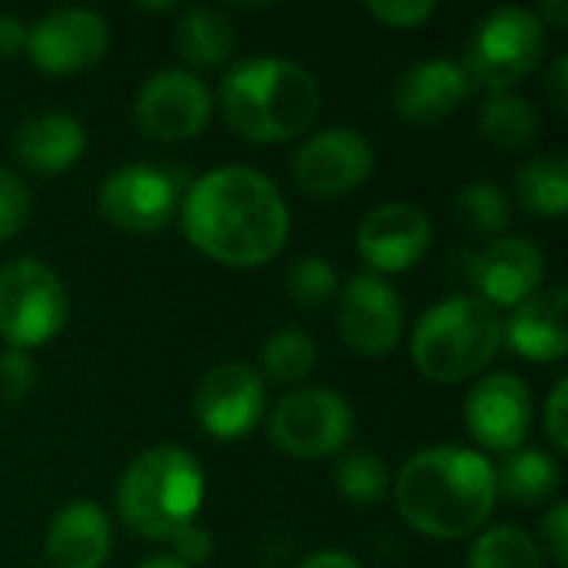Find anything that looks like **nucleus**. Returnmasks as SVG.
I'll use <instances>...</instances> for the list:
<instances>
[{"instance_id": "obj_1", "label": "nucleus", "mask_w": 568, "mask_h": 568, "mask_svg": "<svg viewBox=\"0 0 568 568\" xmlns=\"http://www.w3.org/2000/svg\"><path fill=\"white\" fill-rule=\"evenodd\" d=\"M183 233L210 260L236 270L270 263L290 236V210L270 176L223 166L200 176L183 200Z\"/></svg>"}, {"instance_id": "obj_2", "label": "nucleus", "mask_w": 568, "mask_h": 568, "mask_svg": "<svg viewBox=\"0 0 568 568\" xmlns=\"http://www.w3.org/2000/svg\"><path fill=\"white\" fill-rule=\"evenodd\" d=\"M393 499L403 523L419 536L466 539L479 532L496 509V466L473 449L433 446L399 469Z\"/></svg>"}, {"instance_id": "obj_3", "label": "nucleus", "mask_w": 568, "mask_h": 568, "mask_svg": "<svg viewBox=\"0 0 568 568\" xmlns=\"http://www.w3.org/2000/svg\"><path fill=\"white\" fill-rule=\"evenodd\" d=\"M226 126L253 143H283L306 133L320 116L316 77L283 57H250L220 83Z\"/></svg>"}, {"instance_id": "obj_4", "label": "nucleus", "mask_w": 568, "mask_h": 568, "mask_svg": "<svg viewBox=\"0 0 568 568\" xmlns=\"http://www.w3.org/2000/svg\"><path fill=\"white\" fill-rule=\"evenodd\" d=\"M203 469L180 446H153L130 463L116 486L123 526L150 542H170L203 506Z\"/></svg>"}, {"instance_id": "obj_5", "label": "nucleus", "mask_w": 568, "mask_h": 568, "mask_svg": "<svg viewBox=\"0 0 568 568\" xmlns=\"http://www.w3.org/2000/svg\"><path fill=\"white\" fill-rule=\"evenodd\" d=\"M503 346V316L479 296H449L413 329L416 369L443 386L483 373Z\"/></svg>"}, {"instance_id": "obj_6", "label": "nucleus", "mask_w": 568, "mask_h": 568, "mask_svg": "<svg viewBox=\"0 0 568 568\" xmlns=\"http://www.w3.org/2000/svg\"><path fill=\"white\" fill-rule=\"evenodd\" d=\"M549 47L546 23L529 7H499L479 20L469 47H466V77L479 90L509 93L516 80L532 73L542 63Z\"/></svg>"}, {"instance_id": "obj_7", "label": "nucleus", "mask_w": 568, "mask_h": 568, "mask_svg": "<svg viewBox=\"0 0 568 568\" xmlns=\"http://www.w3.org/2000/svg\"><path fill=\"white\" fill-rule=\"evenodd\" d=\"M70 300L60 276L40 260H13L0 270V339L10 349H37L67 326Z\"/></svg>"}, {"instance_id": "obj_8", "label": "nucleus", "mask_w": 568, "mask_h": 568, "mask_svg": "<svg viewBox=\"0 0 568 568\" xmlns=\"http://www.w3.org/2000/svg\"><path fill=\"white\" fill-rule=\"evenodd\" d=\"M353 409L333 389H300L270 413V443L293 459H326L346 449Z\"/></svg>"}, {"instance_id": "obj_9", "label": "nucleus", "mask_w": 568, "mask_h": 568, "mask_svg": "<svg viewBox=\"0 0 568 568\" xmlns=\"http://www.w3.org/2000/svg\"><path fill=\"white\" fill-rule=\"evenodd\" d=\"M373 146L349 126H329L313 133L293 160V180L303 193L333 200L363 186L373 173Z\"/></svg>"}, {"instance_id": "obj_10", "label": "nucleus", "mask_w": 568, "mask_h": 568, "mask_svg": "<svg viewBox=\"0 0 568 568\" xmlns=\"http://www.w3.org/2000/svg\"><path fill=\"white\" fill-rule=\"evenodd\" d=\"M110 43L106 20L83 7H63L27 27V57L43 73H80L93 67Z\"/></svg>"}, {"instance_id": "obj_11", "label": "nucleus", "mask_w": 568, "mask_h": 568, "mask_svg": "<svg viewBox=\"0 0 568 568\" xmlns=\"http://www.w3.org/2000/svg\"><path fill=\"white\" fill-rule=\"evenodd\" d=\"M133 113H136V126L146 136L180 143L203 133L213 113V97L203 87V80H196L193 73L160 70L140 87Z\"/></svg>"}, {"instance_id": "obj_12", "label": "nucleus", "mask_w": 568, "mask_h": 568, "mask_svg": "<svg viewBox=\"0 0 568 568\" xmlns=\"http://www.w3.org/2000/svg\"><path fill=\"white\" fill-rule=\"evenodd\" d=\"M266 409V383L243 363H220L196 383L193 413L213 439H243Z\"/></svg>"}, {"instance_id": "obj_13", "label": "nucleus", "mask_w": 568, "mask_h": 568, "mask_svg": "<svg viewBox=\"0 0 568 568\" xmlns=\"http://www.w3.org/2000/svg\"><path fill=\"white\" fill-rule=\"evenodd\" d=\"M339 336L356 356L379 359L399 346L403 336V300L376 273L353 276L339 293Z\"/></svg>"}, {"instance_id": "obj_14", "label": "nucleus", "mask_w": 568, "mask_h": 568, "mask_svg": "<svg viewBox=\"0 0 568 568\" xmlns=\"http://www.w3.org/2000/svg\"><path fill=\"white\" fill-rule=\"evenodd\" d=\"M100 213L123 233H156L176 213V183L156 166H120L100 186Z\"/></svg>"}, {"instance_id": "obj_15", "label": "nucleus", "mask_w": 568, "mask_h": 568, "mask_svg": "<svg viewBox=\"0 0 568 568\" xmlns=\"http://www.w3.org/2000/svg\"><path fill=\"white\" fill-rule=\"evenodd\" d=\"M466 280L479 290L493 310L519 306L532 293H539L546 280V253L523 236H499L479 253H466Z\"/></svg>"}, {"instance_id": "obj_16", "label": "nucleus", "mask_w": 568, "mask_h": 568, "mask_svg": "<svg viewBox=\"0 0 568 568\" xmlns=\"http://www.w3.org/2000/svg\"><path fill=\"white\" fill-rule=\"evenodd\" d=\"M433 243L429 213L416 203H383L369 210L356 230V250L376 273L413 270Z\"/></svg>"}, {"instance_id": "obj_17", "label": "nucleus", "mask_w": 568, "mask_h": 568, "mask_svg": "<svg viewBox=\"0 0 568 568\" xmlns=\"http://www.w3.org/2000/svg\"><path fill=\"white\" fill-rule=\"evenodd\" d=\"M469 436L489 453H513L532 426L529 386L513 373L486 376L466 399Z\"/></svg>"}, {"instance_id": "obj_18", "label": "nucleus", "mask_w": 568, "mask_h": 568, "mask_svg": "<svg viewBox=\"0 0 568 568\" xmlns=\"http://www.w3.org/2000/svg\"><path fill=\"white\" fill-rule=\"evenodd\" d=\"M469 93V77L463 63L423 60L413 63L393 87V110L413 126H433L446 120Z\"/></svg>"}, {"instance_id": "obj_19", "label": "nucleus", "mask_w": 568, "mask_h": 568, "mask_svg": "<svg viewBox=\"0 0 568 568\" xmlns=\"http://www.w3.org/2000/svg\"><path fill=\"white\" fill-rule=\"evenodd\" d=\"M568 296L562 286L539 290L503 320V339L529 363H559L568 353Z\"/></svg>"}, {"instance_id": "obj_20", "label": "nucleus", "mask_w": 568, "mask_h": 568, "mask_svg": "<svg viewBox=\"0 0 568 568\" xmlns=\"http://www.w3.org/2000/svg\"><path fill=\"white\" fill-rule=\"evenodd\" d=\"M110 542L106 513L97 503H70L47 529V559L53 568H103Z\"/></svg>"}, {"instance_id": "obj_21", "label": "nucleus", "mask_w": 568, "mask_h": 568, "mask_svg": "<svg viewBox=\"0 0 568 568\" xmlns=\"http://www.w3.org/2000/svg\"><path fill=\"white\" fill-rule=\"evenodd\" d=\"M83 150H87V133L67 113H40L27 120L13 136L17 160L43 176L70 170L83 156Z\"/></svg>"}, {"instance_id": "obj_22", "label": "nucleus", "mask_w": 568, "mask_h": 568, "mask_svg": "<svg viewBox=\"0 0 568 568\" xmlns=\"http://www.w3.org/2000/svg\"><path fill=\"white\" fill-rule=\"evenodd\" d=\"M176 53L193 67H220L236 50L233 23L210 7H190L173 30Z\"/></svg>"}, {"instance_id": "obj_23", "label": "nucleus", "mask_w": 568, "mask_h": 568, "mask_svg": "<svg viewBox=\"0 0 568 568\" xmlns=\"http://www.w3.org/2000/svg\"><path fill=\"white\" fill-rule=\"evenodd\" d=\"M516 196L526 213L542 220H559L568 206V160L562 153H546L526 160L516 170Z\"/></svg>"}, {"instance_id": "obj_24", "label": "nucleus", "mask_w": 568, "mask_h": 568, "mask_svg": "<svg viewBox=\"0 0 568 568\" xmlns=\"http://www.w3.org/2000/svg\"><path fill=\"white\" fill-rule=\"evenodd\" d=\"M562 486V469L549 453L539 449H519L506 459V466L496 473V489L519 506H542L556 496Z\"/></svg>"}, {"instance_id": "obj_25", "label": "nucleus", "mask_w": 568, "mask_h": 568, "mask_svg": "<svg viewBox=\"0 0 568 568\" xmlns=\"http://www.w3.org/2000/svg\"><path fill=\"white\" fill-rule=\"evenodd\" d=\"M539 130V110L516 93H493L479 110V133L499 150H523Z\"/></svg>"}, {"instance_id": "obj_26", "label": "nucleus", "mask_w": 568, "mask_h": 568, "mask_svg": "<svg viewBox=\"0 0 568 568\" xmlns=\"http://www.w3.org/2000/svg\"><path fill=\"white\" fill-rule=\"evenodd\" d=\"M453 213H456V223L476 240H499L513 220L506 193L489 180L466 183L453 200Z\"/></svg>"}, {"instance_id": "obj_27", "label": "nucleus", "mask_w": 568, "mask_h": 568, "mask_svg": "<svg viewBox=\"0 0 568 568\" xmlns=\"http://www.w3.org/2000/svg\"><path fill=\"white\" fill-rule=\"evenodd\" d=\"M469 568H546L542 549L519 526H496L473 542Z\"/></svg>"}, {"instance_id": "obj_28", "label": "nucleus", "mask_w": 568, "mask_h": 568, "mask_svg": "<svg viewBox=\"0 0 568 568\" xmlns=\"http://www.w3.org/2000/svg\"><path fill=\"white\" fill-rule=\"evenodd\" d=\"M313 369H316V343L306 333L283 329V333L266 339V346H263V373L273 383L293 386V383H303Z\"/></svg>"}, {"instance_id": "obj_29", "label": "nucleus", "mask_w": 568, "mask_h": 568, "mask_svg": "<svg viewBox=\"0 0 568 568\" xmlns=\"http://www.w3.org/2000/svg\"><path fill=\"white\" fill-rule=\"evenodd\" d=\"M389 469L379 456L373 453H346L336 463V489L343 493V499L356 503V506H376L386 499L389 493Z\"/></svg>"}, {"instance_id": "obj_30", "label": "nucleus", "mask_w": 568, "mask_h": 568, "mask_svg": "<svg viewBox=\"0 0 568 568\" xmlns=\"http://www.w3.org/2000/svg\"><path fill=\"white\" fill-rule=\"evenodd\" d=\"M286 296L296 310L316 313L339 296V276L323 256H303L286 273Z\"/></svg>"}, {"instance_id": "obj_31", "label": "nucleus", "mask_w": 568, "mask_h": 568, "mask_svg": "<svg viewBox=\"0 0 568 568\" xmlns=\"http://www.w3.org/2000/svg\"><path fill=\"white\" fill-rule=\"evenodd\" d=\"M27 216H30L27 183L13 170L0 166V243L10 240L27 223Z\"/></svg>"}, {"instance_id": "obj_32", "label": "nucleus", "mask_w": 568, "mask_h": 568, "mask_svg": "<svg viewBox=\"0 0 568 568\" xmlns=\"http://www.w3.org/2000/svg\"><path fill=\"white\" fill-rule=\"evenodd\" d=\"M33 386H37V366H33L30 353L7 346L0 353V399L20 403Z\"/></svg>"}, {"instance_id": "obj_33", "label": "nucleus", "mask_w": 568, "mask_h": 568, "mask_svg": "<svg viewBox=\"0 0 568 568\" xmlns=\"http://www.w3.org/2000/svg\"><path fill=\"white\" fill-rule=\"evenodd\" d=\"M366 10H369V17L379 20L383 27L413 30V27L426 23V20L436 13V3H433V0H369Z\"/></svg>"}, {"instance_id": "obj_34", "label": "nucleus", "mask_w": 568, "mask_h": 568, "mask_svg": "<svg viewBox=\"0 0 568 568\" xmlns=\"http://www.w3.org/2000/svg\"><path fill=\"white\" fill-rule=\"evenodd\" d=\"M170 546H173V559L190 568L210 562V556H213V539H210V532H206L203 526H196V523L183 526V529L170 539Z\"/></svg>"}, {"instance_id": "obj_35", "label": "nucleus", "mask_w": 568, "mask_h": 568, "mask_svg": "<svg viewBox=\"0 0 568 568\" xmlns=\"http://www.w3.org/2000/svg\"><path fill=\"white\" fill-rule=\"evenodd\" d=\"M542 542L549 549V556L556 559V566H568V506L556 503L549 509V516L542 519Z\"/></svg>"}, {"instance_id": "obj_36", "label": "nucleus", "mask_w": 568, "mask_h": 568, "mask_svg": "<svg viewBox=\"0 0 568 568\" xmlns=\"http://www.w3.org/2000/svg\"><path fill=\"white\" fill-rule=\"evenodd\" d=\"M566 403H568V383L559 379L556 389L549 393V403H546V433H549V443L566 453L568 449V423H566Z\"/></svg>"}, {"instance_id": "obj_37", "label": "nucleus", "mask_w": 568, "mask_h": 568, "mask_svg": "<svg viewBox=\"0 0 568 568\" xmlns=\"http://www.w3.org/2000/svg\"><path fill=\"white\" fill-rule=\"evenodd\" d=\"M546 97L552 103L556 113H566L568 106V60L566 57H556L549 73H546Z\"/></svg>"}, {"instance_id": "obj_38", "label": "nucleus", "mask_w": 568, "mask_h": 568, "mask_svg": "<svg viewBox=\"0 0 568 568\" xmlns=\"http://www.w3.org/2000/svg\"><path fill=\"white\" fill-rule=\"evenodd\" d=\"M27 50V23L17 17H0V57H17Z\"/></svg>"}, {"instance_id": "obj_39", "label": "nucleus", "mask_w": 568, "mask_h": 568, "mask_svg": "<svg viewBox=\"0 0 568 568\" xmlns=\"http://www.w3.org/2000/svg\"><path fill=\"white\" fill-rule=\"evenodd\" d=\"M296 568H363L349 552H339V549H323V552H313L310 559H303Z\"/></svg>"}, {"instance_id": "obj_40", "label": "nucleus", "mask_w": 568, "mask_h": 568, "mask_svg": "<svg viewBox=\"0 0 568 568\" xmlns=\"http://www.w3.org/2000/svg\"><path fill=\"white\" fill-rule=\"evenodd\" d=\"M536 17H539L542 23L549 20L552 27L566 30V27H568V3H566V0H546V3H542V10H539Z\"/></svg>"}, {"instance_id": "obj_41", "label": "nucleus", "mask_w": 568, "mask_h": 568, "mask_svg": "<svg viewBox=\"0 0 568 568\" xmlns=\"http://www.w3.org/2000/svg\"><path fill=\"white\" fill-rule=\"evenodd\" d=\"M140 568H190V566H183V562H176V559H170V556H153V559H146Z\"/></svg>"}, {"instance_id": "obj_42", "label": "nucleus", "mask_w": 568, "mask_h": 568, "mask_svg": "<svg viewBox=\"0 0 568 568\" xmlns=\"http://www.w3.org/2000/svg\"><path fill=\"white\" fill-rule=\"evenodd\" d=\"M173 7H176L173 0H166V3H140V10H156V13L160 10H173Z\"/></svg>"}]
</instances>
